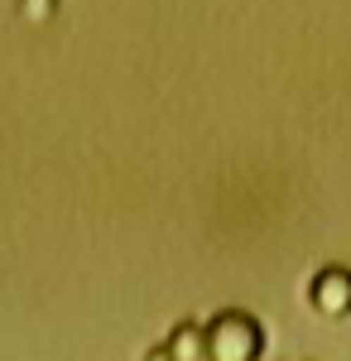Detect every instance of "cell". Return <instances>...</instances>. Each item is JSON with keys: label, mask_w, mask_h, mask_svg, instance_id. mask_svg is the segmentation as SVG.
I'll return each mask as SVG.
<instances>
[{"label": "cell", "mask_w": 351, "mask_h": 361, "mask_svg": "<svg viewBox=\"0 0 351 361\" xmlns=\"http://www.w3.org/2000/svg\"><path fill=\"white\" fill-rule=\"evenodd\" d=\"M202 337H207V361H260L265 357V328L250 313H241V308L216 313L202 328Z\"/></svg>", "instance_id": "obj_1"}, {"label": "cell", "mask_w": 351, "mask_h": 361, "mask_svg": "<svg viewBox=\"0 0 351 361\" xmlns=\"http://www.w3.org/2000/svg\"><path fill=\"white\" fill-rule=\"evenodd\" d=\"M308 304L318 318H332V323H342L351 318V270L347 265H323L313 284H308Z\"/></svg>", "instance_id": "obj_2"}, {"label": "cell", "mask_w": 351, "mask_h": 361, "mask_svg": "<svg viewBox=\"0 0 351 361\" xmlns=\"http://www.w3.org/2000/svg\"><path fill=\"white\" fill-rule=\"evenodd\" d=\"M164 352H168V361H207V337L197 323H178L164 342Z\"/></svg>", "instance_id": "obj_3"}, {"label": "cell", "mask_w": 351, "mask_h": 361, "mask_svg": "<svg viewBox=\"0 0 351 361\" xmlns=\"http://www.w3.org/2000/svg\"><path fill=\"white\" fill-rule=\"evenodd\" d=\"M149 361H168V352H164V347H159V352H149Z\"/></svg>", "instance_id": "obj_4"}]
</instances>
